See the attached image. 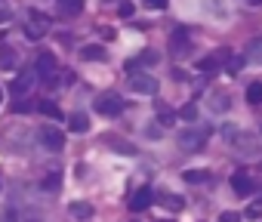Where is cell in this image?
Wrapping results in <instances>:
<instances>
[{"mask_svg": "<svg viewBox=\"0 0 262 222\" xmlns=\"http://www.w3.org/2000/svg\"><path fill=\"white\" fill-rule=\"evenodd\" d=\"M59 13H62L65 19L80 16V13H83V0H59Z\"/></svg>", "mask_w": 262, "mask_h": 222, "instance_id": "16", "label": "cell"}, {"mask_svg": "<svg viewBox=\"0 0 262 222\" xmlns=\"http://www.w3.org/2000/svg\"><path fill=\"white\" fill-rule=\"evenodd\" d=\"M161 222H164V219H161Z\"/></svg>", "mask_w": 262, "mask_h": 222, "instance_id": "39", "label": "cell"}, {"mask_svg": "<svg viewBox=\"0 0 262 222\" xmlns=\"http://www.w3.org/2000/svg\"><path fill=\"white\" fill-rule=\"evenodd\" d=\"M207 139H210V127H201V124H188L185 130H179L176 133V145L182 148V151H201L204 145H207Z\"/></svg>", "mask_w": 262, "mask_h": 222, "instance_id": "1", "label": "cell"}, {"mask_svg": "<svg viewBox=\"0 0 262 222\" xmlns=\"http://www.w3.org/2000/svg\"><path fill=\"white\" fill-rule=\"evenodd\" d=\"M231 145H234V151H237L241 158H256V154H259V136H256V133L237 130V133L231 136Z\"/></svg>", "mask_w": 262, "mask_h": 222, "instance_id": "2", "label": "cell"}, {"mask_svg": "<svg viewBox=\"0 0 262 222\" xmlns=\"http://www.w3.org/2000/svg\"><path fill=\"white\" fill-rule=\"evenodd\" d=\"M0 96H4V93H0Z\"/></svg>", "mask_w": 262, "mask_h": 222, "instance_id": "38", "label": "cell"}, {"mask_svg": "<svg viewBox=\"0 0 262 222\" xmlns=\"http://www.w3.org/2000/svg\"><path fill=\"white\" fill-rule=\"evenodd\" d=\"M250 4H256V7H259V4H262V0H250Z\"/></svg>", "mask_w": 262, "mask_h": 222, "instance_id": "37", "label": "cell"}, {"mask_svg": "<svg viewBox=\"0 0 262 222\" xmlns=\"http://www.w3.org/2000/svg\"><path fill=\"white\" fill-rule=\"evenodd\" d=\"M231 188H234L237 197H247V194L256 191V182H253V176H250L247 170H237V173L231 176Z\"/></svg>", "mask_w": 262, "mask_h": 222, "instance_id": "10", "label": "cell"}, {"mask_svg": "<svg viewBox=\"0 0 262 222\" xmlns=\"http://www.w3.org/2000/svg\"><path fill=\"white\" fill-rule=\"evenodd\" d=\"M59 182H62V173H50V176H47V182H43V188L56 191V188H59Z\"/></svg>", "mask_w": 262, "mask_h": 222, "instance_id": "30", "label": "cell"}, {"mask_svg": "<svg viewBox=\"0 0 262 222\" xmlns=\"http://www.w3.org/2000/svg\"><path fill=\"white\" fill-rule=\"evenodd\" d=\"M68 210H71V216H77V219H90V216H93V207H90V204H83V201L68 204Z\"/></svg>", "mask_w": 262, "mask_h": 222, "instance_id": "20", "label": "cell"}, {"mask_svg": "<svg viewBox=\"0 0 262 222\" xmlns=\"http://www.w3.org/2000/svg\"><path fill=\"white\" fill-rule=\"evenodd\" d=\"M13 16V10H10V4H7V0H0V22H7Z\"/></svg>", "mask_w": 262, "mask_h": 222, "instance_id": "31", "label": "cell"}, {"mask_svg": "<svg viewBox=\"0 0 262 222\" xmlns=\"http://www.w3.org/2000/svg\"><path fill=\"white\" fill-rule=\"evenodd\" d=\"M182 176H185V182H188V185H201V182H207V179H210V173H207V170H185Z\"/></svg>", "mask_w": 262, "mask_h": 222, "instance_id": "21", "label": "cell"}, {"mask_svg": "<svg viewBox=\"0 0 262 222\" xmlns=\"http://www.w3.org/2000/svg\"><path fill=\"white\" fill-rule=\"evenodd\" d=\"M244 59L253 62V65H262V37H253L244 50Z\"/></svg>", "mask_w": 262, "mask_h": 222, "instance_id": "14", "label": "cell"}, {"mask_svg": "<svg viewBox=\"0 0 262 222\" xmlns=\"http://www.w3.org/2000/svg\"><path fill=\"white\" fill-rule=\"evenodd\" d=\"M0 222H22V213L16 210V204H7L4 213H0Z\"/></svg>", "mask_w": 262, "mask_h": 222, "instance_id": "23", "label": "cell"}, {"mask_svg": "<svg viewBox=\"0 0 262 222\" xmlns=\"http://www.w3.org/2000/svg\"><path fill=\"white\" fill-rule=\"evenodd\" d=\"M105 142H108L111 151H117V154H136V145L126 142V139H120V136H105Z\"/></svg>", "mask_w": 262, "mask_h": 222, "instance_id": "15", "label": "cell"}, {"mask_svg": "<svg viewBox=\"0 0 262 222\" xmlns=\"http://www.w3.org/2000/svg\"><path fill=\"white\" fill-rule=\"evenodd\" d=\"M80 56H83L86 62H105V59H108V53H105L102 47H96V43H93V47H83Z\"/></svg>", "mask_w": 262, "mask_h": 222, "instance_id": "18", "label": "cell"}, {"mask_svg": "<svg viewBox=\"0 0 262 222\" xmlns=\"http://www.w3.org/2000/svg\"><path fill=\"white\" fill-rule=\"evenodd\" d=\"M34 83H37V71H19V74L13 77V83H10V93H13V99H22V96H28V93L34 90Z\"/></svg>", "mask_w": 262, "mask_h": 222, "instance_id": "5", "label": "cell"}, {"mask_svg": "<svg viewBox=\"0 0 262 222\" xmlns=\"http://www.w3.org/2000/svg\"><path fill=\"white\" fill-rule=\"evenodd\" d=\"M247 102H250V105H259V102H262V80H253V83L247 86Z\"/></svg>", "mask_w": 262, "mask_h": 222, "instance_id": "22", "label": "cell"}, {"mask_svg": "<svg viewBox=\"0 0 262 222\" xmlns=\"http://www.w3.org/2000/svg\"><path fill=\"white\" fill-rule=\"evenodd\" d=\"M34 71L40 74V80H43L47 86H53V80H56V74H59L53 53H40V56H37V62H34Z\"/></svg>", "mask_w": 262, "mask_h": 222, "instance_id": "6", "label": "cell"}, {"mask_svg": "<svg viewBox=\"0 0 262 222\" xmlns=\"http://www.w3.org/2000/svg\"><path fill=\"white\" fill-rule=\"evenodd\" d=\"M210 108H213V111H228V108H231V96L219 93L216 99H210Z\"/></svg>", "mask_w": 262, "mask_h": 222, "instance_id": "25", "label": "cell"}, {"mask_svg": "<svg viewBox=\"0 0 262 222\" xmlns=\"http://www.w3.org/2000/svg\"><path fill=\"white\" fill-rule=\"evenodd\" d=\"M37 111H40V115H47V118H53V121H62V108L56 102H50V99H40L37 102Z\"/></svg>", "mask_w": 262, "mask_h": 222, "instance_id": "17", "label": "cell"}, {"mask_svg": "<svg viewBox=\"0 0 262 222\" xmlns=\"http://www.w3.org/2000/svg\"><path fill=\"white\" fill-rule=\"evenodd\" d=\"M142 62H145V65H155V62H158V53H145Z\"/></svg>", "mask_w": 262, "mask_h": 222, "instance_id": "34", "label": "cell"}, {"mask_svg": "<svg viewBox=\"0 0 262 222\" xmlns=\"http://www.w3.org/2000/svg\"><path fill=\"white\" fill-rule=\"evenodd\" d=\"M145 4H148L151 10H164V7H167V0H145Z\"/></svg>", "mask_w": 262, "mask_h": 222, "instance_id": "33", "label": "cell"}, {"mask_svg": "<svg viewBox=\"0 0 262 222\" xmlns=\"http://www.w3.org/2000/svg\"><path fill=\"white\" fill-rule=\"evenodd\" d=\"M19 65V50H13V47H0V68L4 71H13Z\"/></svg>", "mask_w": 262, "mask_h": 222, "instance_id": "13", "label": "cell"}, {"mask_svg": "<svg viewBox=\"0 0 262 222\" xmlns=\"http://www.w3.org/2000/svg\"><path fill=\"white\" fill-rule=\"evenodd\" d=\"M256 194H259V204H262V185H256Z\"/></svg>", "mask_w": 262, "mask_h": 222, "instance_id": "36", "label": "cell"}, {"mask_svg": "<svg viewBox=\"0 0 262 222\" xmlns=\"http://www.w3.org/2000/svg\"><path fill=\"white\" fill-rule=\"evenodd\" d=\"M37 139H40V145H43L47 151H62V148H65V133L56 130V127H40Z\"/></svg>", "mask_w": 262, "mask_h": 222, "instance_id": "7", "label": "cell"}, {"mask_svg": "<svg viewBox=\"0 0 262 222\" xmlns=\"http://www.w3.org/2000/svg\"><path fill=\"white\" fill-rule=\"evenodd\" d=\"M117 13H120V16H133V4H126V0H123V4L117 7Z\"/></svg>", "mask_w": 262, "mask_h": 222, "instance_id": "32", "label": "cell"}, {"mask_svg": "<svg viewBox=\"0 0 262 222\" xmlns=\"http://www.w3.org/2000/svg\"><path fill=\"white\" fill-rule=\"evenodd\" d=\"M219 222H237V216H234V213H222Z\"/></svg>", "mask_w": 262, "mask_h": 222, "instance_id": "35", "label": "cell"}, {"mask_svg": "<svg viewBox=\"0 0 262 222\" xmlns=\"http://www.w3.org/2000/svg\"><path fill=\"white\" fill-rule=\"evenodd\" d=\"M228 59H231V50H219V53H213V56H204V59L198 62V68H201L204 74H216Z\"/></svg>", "mask_w": 262, "mask_h": 222, "instance_id": "8", "label": "cell"}, {"mask_svg": "<svg viewBox=\"0 0 262 222\" xmlns=\"http://www.w3.org/2000/svg\"><path fill=\"white\" fill-rule=\"evenodd\" d=\"M188 47H191L188 28H176V31L170 34V53H173V56H185V53H188Z\"/></svg>", "mask_w": 262, "mask_h": 222, "instance_id": "11", "label": "cell"}, {"mask_svg": "<svg viewBox=\"0 0 262 222\" xmlns=\"http://www.w3.org/2000/svg\"><path fill=\"white\" fill-rule=\"evenodd\" d=\"M158 121H161L164 127H170V124H173V111H170V108H164L161 102H158Z\"/></svg>", "mask_w": 262, "mask_h": 222, "instance_id": "29", "label": "cell"}, {"mask_svg": "<svg viewBox=\"0 0 262 222\" xmlns=\"http://www.w3.org/2000/svg\"><path fill=\"white\" fill-rule=\"evenodd\" d=\"M68 127H71V133H86L90 130V118L86 115H71L68 118Z\"/></svg>", "mask_w": 262, "mask_h": 222, "instance_id": "19", "label": "cell"}, {"mask_svg": "<svg viewBox=\"0 0 262 222\" xmlns=\"http://www.w3.org/2000/svg\"><path fill=\"white\" fill-rule=\"evenodd\" d=\"M96 111H99V115H105V118H117L120 111H123V99L117 93H102L96 99Z\"/></svg>", "mask_w": 262, "mask_h": 222, "instance_id": "3", "label": "cell"}, {"mask_svg": "<svg viewBox=\"0 0 262 222\" xmlns=\"http://www.w3.org/2000/svg\"><path fill=\"white\" fill-rule=\"evenodd\" d=\"M47 31H50V16L40 13V10H31V13H28V25H25V34H28L31 40H37V37H43Z\"/></svg>", "mask_w": 262, "mask_h": 222, "instance_id": "4", "label": "cell"}, {"mask_svg": "<svg viewBox=\"0 0 262 222\" xmlns=\"http://www.w3.org/2000/svg\"><path fill=\"white\" fill-rule=\"evenodd\" d=\"M161 204H164V207H170V210H182V207H185V201H182L179 194H164V197H161Z\"/></svg>", "mask_w": 262, "mask_h": 222, "instance_id": "26", "label": "cell"}, {"mask_svg": "<svg viewBox=\"0 0 262 222\" xmlns=\"http://www.w3.org/2000/svg\"><path fill=\"white\" fill-rule=\"evenodd\" d=\"M31 108H37V105H34V102H28V96H22L19 102H13V111H19V115H28Z\"/></svg>", "mask_w": 262, "mask_h": 222, "instance_id": "27", "label": "cell"}, {"mask_svg": "<svg viewBox=\"0 0 262 222\" xmlns=\"http://www.w3.org/2000/svg\"><path fill=\"white\" fill-rule=\"evenodd\" d=\"M244 62H247L244 56H231V59L225 62V74H231V77H237V71L244 68Z\"/></svg>", "mask_w": 262, "mask_h": 222, "instance_id": "24", "label": "cell"}, {"mask_svg": "<svg viewBox=\"0 0 262 222\" xmlns=\"http://www.w3.org/2000/svg\"><path fill=\"white\" fill-rule=\"evenodd\" d=\"M179 118L188 121V124H198V108H194V105H185V108L179 111Z\"/></svg>", "mask_w": 262, "mask_h": 222, "instance_id": "28", "label": "cell"}, {"mask_svg": "<svg viewBox=\"0 0 262 222\" xmlns=\"http://www.w3.org/2000/svg\"><path fill=\"white\" fill-rule=\"evenodd\" d=\"M129 90L142 93V96H155L158 93V80L151 74H129Z\"/></svg>", "mask_w": 262, "mask_h": 222, "instance_id": "9", "label": "cell"}, {"mask_svg": "<svg viewBox=\"0 0 262 222\" xmlns=\"http://www.w3.org/2000/svg\"><path fill=\"white\" fill-rule=\"evenodd\" d=\"M155 204V194L148 191V188H139L133 197H129V210H133V213H142V210H148Z\"/></svg>", "mask_w": 262, "mask_h": 222, "instance_id": "12", "label": "cell"}]
</instances>
